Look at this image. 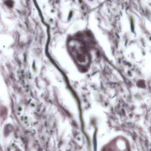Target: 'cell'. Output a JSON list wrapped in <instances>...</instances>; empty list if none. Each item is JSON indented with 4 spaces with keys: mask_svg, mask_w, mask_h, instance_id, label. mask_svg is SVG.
<instances>
[{
    "mask_svg": "<svg viewBox=\"0 0 151 151\" xmlns=\"http://www.w3.org/2000/svg\"><path fill=\"white\" fill-rule=\"evenodd\" d=\"M70 52L78 63L85 65L89 62V59L87 51L84 44L77 40H72L68 43Z\"/></svg>",
    "mask_w": 151,
    "mask_h": 151,
    "instance_id": "6da1fadb",
    "label": "cell"
}]
</instances>
